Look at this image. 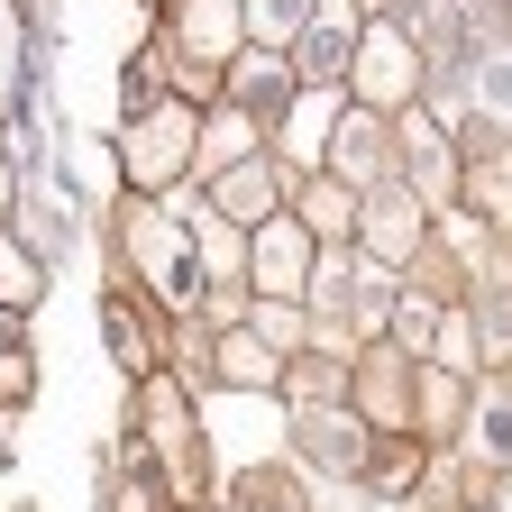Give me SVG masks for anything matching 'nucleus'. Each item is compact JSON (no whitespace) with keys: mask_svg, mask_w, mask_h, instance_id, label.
<instances>
[{"mask_svg":"<svg viewBox=\"0 0 512 512\" xmlns=\"http://www.w3.org/2000/svg\"><path fill=\"white\" fill-rule=\"evenodd\" d=\"M119 247L128 256H138V275H147V293L165 302V311H192V302H202V256H192V238L174 229V202H138V211H128L119 220Z\"/></svg>","mask_w":512,"mask_h":512,"instance_id":"nucleus-1","label":"nucleus"},{"mask_svg":"<svg viewBox=\"0 0 512 512\" xmlns=\"http://www.w3.org/2000/svg\"><path fill=\"white\" fill-rule=\"evenodd\" d=\"M202 156V110L192 101H156V110H138L128 119V138H119V165L138 174L147 192H174V174Z\"/></svg>","mask_w":512,"mask_h":512,"instance_id":"nucleus-2","label":"nucleus"},{"mask_svg":"<svg viewBox=\"0 0 512 512\" xmlns=\"http://www.w3.org/2000/svg\"><path fill=\"white\" fill-rule=\"evenodd\" d=\"M357 92L375 101V110H403L412 92H421V37L403 28V19H375V28H357Z\"/></svg>","mask_w":512,"mask_h":512,"instance_id":"nucleus-3","label":"nucleus"},{"mask_svg":"<svg viewBox=\"0 0 512 512\" xmlns=\"http://www.w3.org/2000/svg\"><path fill=\"white\" fill-rule=\"evenodd\" d=\"M311 266H320V256H311V229H302V211L284 220H266V229H256L247 238V275H256V293H266V302H293V293H311Z\"/></svg>","mask_w":512,"mask_h":512,"instance_id":"nucleus-4","label":"nucleus"},{"mask_svg":"<svg viewBox=\"0 0 512 512\" xmlns=\"http://www.w3.org/2000/svg\"><path fill=\"white\" fill-rule=\"evenodd\" d=\"M165 202H174V220L192 229V256H202L211 275H238V266H247V229H238L220 202H202V192H165Z\"/></svg>","mask_w":512,"mask_h":512,"instance_id":"nucleus-5","label":"nucleus"},{"mask_svg":"<svg viewBox=\"0 0 512 512\" xmlns=\"http://www.w3.org/2000/svg\"><path fill=\"white\" fill-rule=\"evenodd\" d=\"M275 119H284V165H302V174H311V165H330V138H339V92H293Z\"/></svg>","mask_w":512,"mask_h":512,"instance_id":"nucleus-6","label":"nucleus"},{"mask_svg":"<svg viewBox=\"0 0 512 512\" xmlns=\"http://www.w3.org/2000/svg\"><path fill=\"white\" fill-rule=\"evenodd\" d=\"M211 202H220L238 229H266V220H275V165H266V156H238L229 174H211Z\"/></svg>","mask_w":512,"mask_h":512,"instance_id":"nucleus-7","label":"nucleus"},{"mask_svg":"<svg viewBox=\"0 0 512 512\" xmlns=\"http://www.w3.org/2000/svg\"><path fill=\"white\" fill-rule=\"evenodd\" d=\"M174 37L202 55V64H220V55L247 46V19H238V0H183V10H174Z\"/></svg>","mask_w":512,"mask_h":512,"instance_id":"nucleus-8","label":"nucleus"},{"mask_svg":"<svg viewBox=\"0 0 512 512\" xmlns=\"http://www.w3.org/2000/svg\"><path fill=\"white\" fill-rule=\"evenodd\" d=\"M357 229H366V247L384 256V266H394V256L421 238V192H403V183H375V202H366V220H357Z\"/></svg>","mask_w":512,"mask_h":512,"instance_id":"nucleus-9","label":"nucleus"},{"mask_svg":"<svg viewBox=\"0 0 512 512\" xmlns=\"http://www.w3.org/2000/svg\"><path fill=\"white\" fill-rule=\"evenodd\" d=\"M403 147H412V192L421 202H458V156H448L439 119H403Z\"/></svg>","mask_w":512,"mask_h":512,"instance_id":"nucleus-10","label":"nucleus"},{"mask_svg":"<svg viewBox=\"0 0 512 512\" xmlns=\"http://www.w3.org/2000/svg\"><path fill=\"white\" fill-rule=\"evenodd\" d=\"M101 330H110V357H119L128 375H156V330H147V311L128 302L119 284L101 293Z\"/></svg>","mask_w":512,"mask_h":512,"instance_id":"nucleus-11","label":"nucleus"},{"mask_svg":"<svg viewBox=\"0 0 512 512\" xmlns=\"http://www.w3.org/2000/svg\"><path fill=\"white\" fill-rule=\"evenodd\" d=\"M467 110L512 128V46H476L467 55Z\"/></svg>","mask_w":512,"mask_h":512,"instance_id":"nucleus-12","label":"nucleus"},{"mask_svg":"<svg viewBox=\"0 0 512 512\" xmlns=\"http://www.w3.org/2000/svg\"><path fill=\"white\" fill-rule=\"evenodd\" d=\"M229 92H238V110H284V101H293V64H284V46H256L238 74H229Z\"/></svg>","mask_w":512,"mask_h":512,"instance_id":"nucleus-13","label":"nucleus"},{"mask_svg":"<svg viewBox=\"0 0 512 512\" xmlns=\"http://www.w3.org/2000/svg\"><path fill=\"white\" fill-rule=\"evenodd\" d=\"M37 302H46V256L0 229V311H37Z\"/></svg>","mask_w":512,"mask_h":512,"instance_id":"nucleus-14","label":"nucleus"},{"mask_svg":"<svg viewBox=\"0 0 512 512\" xmlns=\"http://www.w3.org/2000/svg\"><path fill=\"white\" fill-rule=\"evenodd\" d=\"M293 211H302L311 238H348V229H357V202H348V183H339V174H311Z\"/></svg>","mask_w":512,"mask_h":512,"instance_id":"nucleus-15","label":"nucleus"},{"mask_svg":"<svg viewBox=\"0 0 512 512\" xmlns=\"http://www.w3.org/2000/svg\"><path fill=\"white\" fill-rule=\"evenodd\" d=\"M19 92H28V10H19V0H0V128H10Z\"/></svg>","mask_w":512,"mask_h":512,"instance_id":"nucleus-16","label":"nucleus"},{"mask_svg":"<svg viewBox=\"0 0 512 512\" xmlns=\"http://www.w3.org/2000/svg\"><path fill=\"white\" fill-rule=\"evenodd\" d=\"M220 375L238 384V394H266V384H275V348L247 339V330H220Z\"/></svg>","mask_w":512,"mask_h":512,"instance_id":"nucleus-17","label":"nucleus"},{"mask_svg":"<svg viewBox=\"0 0 512 512\" xmlns=\"http://www.w3.org/2000/svg\"><path fill=\"white\" fill-rule=\"evenodd\" d=\"M311 10L320 0H247V28H256V46H293L311 28Z\"/></svg>","mask_w":512,"mask_h":512,"instance_id":"nucleus-18","label":"nucleus"},{"mask_svg":"<svg viewBox=\"0 0 512 512\" xmlns=\"http://www.w3.org/2000/svg\"><path fill=\"white\" fill-rule=\"evenodd\" d=\"M238 156H256V128H247V110H220V128H202V165L229 174Z\"/></svg>","mask_w":512,"mask_h":512,"instance_id":"nucleus-19","label":"nucleus"},{"mask_svg":"<svg viewBox=\"0 0 512 512\" xmlns=\"http://www.w3.org/2000/svg\"><path fill=\"white\" fill-rule=\"evenodd\" d=\"M467 448H476V458H494V467H512V394H494V403L476 412Z\"/></svg>","mask_w":512,"mask_h":512,"instance_id":"nucleus-20","label":"nucleus"},{"mask_svg":"<svg viewBox=\"0 0 512 512\" xmlns=\"http://www.w3.org/2000/svg\"><path fill=\"white\" fill-rule=\"evenodd\" d=\"M330 156H339L348 174H375V156H384V128H375V119H339V138H330Z\"/></svg>","mask_w":512,"mask_h":512,"instance_id":"nucleus-21","label":"nucleus"},{"mask_svg":"<svg viewBox=\"0 0 512 512\" xmlns=\"http://www.w3.org/2000/svg\"><path fill=\"white\" fill-rule=\"evenodd\" d=\"M394 330H403V348H439V311L403 293V302H394Z\"/></svg>","mask_w":512,"mask_h":512,"instance_id":"nucleus-22","label":"nucleus"},{"mask_svg":"<svg viewBox=\"0 0 512 512\" xmlns=\"http://www.w3.org/2000/svg\"><path fill=\"white\" fill-rule=\"evenodd\" d=\"M37 394V357L28 348H0V403H28Z\"/></svg>","mask_w":512,"mask_h":512,"instance_id":"nucleus-23","label":"nucleus"},{"mask_svg":"<svg viewBox=\"0 0 512 512\" xmlns=\"http://www.w3.org/2000/svg\"><path fill=\"white\" fill-rule=\"evenodd\" d=\"M256 330H266V348L284 357V348H302V311L293 302H266V311H256Z\"/></svg>","mask_w":512,"mask_h":512,"instance_id":"nucleus-24","label":"nucleus"},{"mask_svg":"<svg viewBox=\"0 0 512 512\" xmlns=\"http://www.w3.org/2000/svg\"><path fill=\"white\" fill-rule=\"evenodd\" d=\"M412 476H421V458L412 448H394V458H375V494L394 503V494H412Z\"/></svg>","mask_w":512,"mask_h":512,"instance_id":"nucleus-25","label":"nucleus"},{"mask_svg":"<svg viewBox=\"0 0 512 512\" xmlns=\"http://www.w3.org/2000/svg\"><path fill=\"white\" fill-rule=\"evenodd\" d=\"M10 192H19V183H10V156H0V220H10Z\"/></svg>","mask_w":512,"mask_h":512,"instance_id":"nucleus-26","label":"nucleus"},{"mask_svg":"<svg viewBox=\"0 0 512 512\" xmlns=\"http://www.w3.org/2000/svg\"><path fill=\"white\" fill-rule=\"evenodd\" d=\"M0 448H10V439H0Z\"/></svg>","mask_w":512,"mask_h":512,"instance_id":"nucleus-27","label":"nucleus"}]
</instances>
